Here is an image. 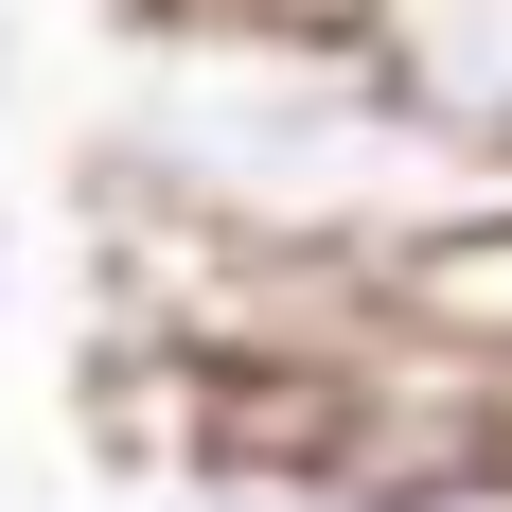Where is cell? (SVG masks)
<instances>
[{"mask_svg":"<svg viewBox=\"0 0 512 512\" xmlns=\"http://www.w3.org/2000/svg\"><path fill=\"white\" fill-rule=\"evenodd\" d=\"M106 177L212 248L371 265V283L512 212L407 106V71L354 36V0H159L124 53V106H106Z\"/></svg>","mask_w":512,"mask_h":512,"instance_id":"6da1fadb","label":"cell"},{"mask_svg":"<svg viewBox=\"0 0 512 512\" xmlns=\"http://www.w3.org/2000/svg\"><path fill=\"white\" fill-rule=\"evenodd\" d=\"M142 512H512V460L389 477V460H336V442H195Z\"/></svg>","mask_w":512,"mask_h":512,"instance_id":"7a4b0ae2","label":"cell"},{"mask_svg":"<svg viewBox=\"0 0 512 512\" xmlns=\"http://www.w3.org/2000/svg\"><path fill=\"white\" fill-rule=\"evenodd\" d=\"M354 36L407 71V106L512 195V0H354Z\"/></svg>","mask_w":512,"mask_h":512,"instance_id":"3957f363","label":"cell"},{"mask_svg":"<svg viewBox=\"0 0 512 512\" xmlns=\"http://www.w3.org/2000/svg\"><path fill=\"white\" fill-rule=\"evenodd\" d=\"M18 71H36V36H18V0H0V106H18Z\"/></svg>","mask_w":512,"mask_h":512,"instance_id":"277c9868","label":"cell"},{"mask_svg":"<svg viewBox=\"0 0 512 512\" xmlns=\"http://www.w3.org/2000/svg\"><path fill=\"white\" fill-rule=\"evenodd\" d=\"M0 318H18V212H0Z\"/></svg>","mask_w":512,"mask_h":512,"instance_id":"5b68a950","label":"cell"},{"mask_svg":"<svg viewBox=\"0 0 512 512\" xmlns=\"http://www.w3.org/2000/svg\"><path fill=\"white\" fill-rule=\"evenodd\" d=\"M0 512H18V495H0Z\"/></svg>","mask_w":512,"mask_h":512,"instance_id":"8992f818","label":"cell"}]
</instances>
